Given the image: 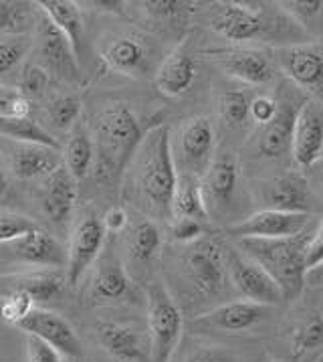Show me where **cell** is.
<instances>
[{
  "mask_svg": "<svg viewBox=\"0 0 323 362\" xmlns=\"http://www.w3.org/2000/svg\"><path fill=\"white\" fill-rule=\"evenodd\" d=\"M271 21L261 8L243 2H221L208 18V27L231 43L243 45L263 39Z\"/></svg>",
  "mask_w": 323,
  "mask_h": 362,
  "instance_id": "cell-8",
  "label": "cell"
},
{
  "mask_svg": "<svg viewBox=\"0 0 323 362\" xmlns=\"http://www.w3.org/2000/svg\"><path fill=\"white\" fill-rule=\"evenodd\" d=\"M8 290H20L29 296L35 304H51L59 300L67 286V277L59 269H37L18 276L4 277Z\"/></svg>",
  "mask_w": 323,
  "mask_h": 362,
  "instance_id": "cell-27",
  "label": "cell"
},
{
  "mask_svg": "<svg viewBox=\"0 0 323 362\" xmlns=\"http://www.w3.org/2000/svg\"><path fill=\"white\" fill-rule=\"evenodd\" d=\"M194 79H196V61L184 45H178L162 61L156 71V87L168 98H182L184 93H188L194 86Z\"/></svg>",
  "mask_w": 323,
  "mask_h": 362,
  "instance_id": "cell-25",
  "label": "cell"
},
{
  "mask_svg": "<svg viewBox=\"0 0 323 362\" xmlns=\"http://www.w3.org/2000/svg\"><path fill=\"white\" fill-rule=\"evenodd\" d=\"M16 328L25 334H32L55 348L63 358L77 361L81 356V340L67 320L44 308H32L30 314Z\"/></svg>",
  "mask_w": 323,
  "mask_h": 362,
  "instance_id": "cell-15",
  "label": "cell"
},
{
  "mask_svg": "<svg viewBox=\"0 0 323 362\" xmlns=\"http://www.w3.org/2000/svg\"><path fill=\"white\" fill-rule=\"evenodd\" d=\"M61 362H77V361H71V358H63Z\"/></svg>",
  "mask_w": 323,
  "mask_h": 362,
  "instance_id": "cell-52",
  "label": "cell"
},
{
  "mask_svg": "<svg viewBox=\"0 0 323 362\" xmlns=\"http://www.w3.org/2000/svg\"><path fill=\"white\" fill-rule=\"evenodd\" d=\"M311 229L313 227L291 239H238V247L243 249V253L257 261L275 279L285 302L295 300L307 284L305 243Z\"/></svg>",
  "mask_w": 323,
  "mask_h": 362,
  "instance_id": "cell-3",
  "label": "cell"
},
{
  "mask_svg": "<svg viewBox=\"0 0 323 362\" xmlns=\"http://www.w3.org/2000/svg\"><path fill=\"white\" fill-rule=\"evenodd\" d=\"M30 8L25 2L0 0V35L15 37L29 27Z\"/></svg>",
  "mask_w": 323,
  "mask_h": 362,
  "instance_id": "cell-37",
  "label": "cell"
},
{
  "mask_svg": "<svg viewBox=\"0 0 323 362\" xmlns=\"http://www.w3.org/2000/svg\"><path fill=\"white\" fill-rule=\"evenodd\" d=\"M275 59L297 89L323 102V45L295 43L279 47Z\"/></svg>",
  "mask_w": 323,
  "mask_h": 362,
  "instance_id": "cell-11",
  "label": "cell"
},
{
  "mask_svg": "<svg viewBox=\"0 0 323 362\" xmlns=\"http://www.w3.org/2000/svg\"><path fill=\"white\" fill-rule=\"evenodd\" d=\"M77 180L67 168L61 164L55 173H51L47 178H43L41 187V209L44 217L57 225L67 223L75 211L77 203Z\"/></svg>",
  "mask_w": 323,
  "mask_h": 362,
  "instance_id": "cell-22",
  "label": "cell"
},
{
  "mask_svg": "<svg viewBox=\"0 0 323 362\" xmlns=\"http://www.w3.org/2000/svg\"><path fill=\"white\" fill-rule=\"evenodd\" d=\"M105 235L107 231L103 218L95 209H87L85 213H81V217L75 223L69 249H67V265H65L67 286H77L85 277L91 265L102 253Z\"/></svg>",
  "mask_w": 323,
  "mask_h": 362,
  "instance_id": "cell-6",
  "label": "cell"
},
{
  "mask_svg": "<svg viewBox=\"0 0 323 362\" xmlns=\"http://www.w3.org/2000/svg\"><path fill=\"white\" fill-rule=\"evenodd\" d=\"M147 336L152 362H170L184 332V316L172 293L160 281L147 284Z\"/></svg>",
  "mask_w": 323,
  "mask_h": 362,
  "instance_id": "cell-4",
  "label": "cell"
},
{
  "mask_svg": "<svg viewBox=\"0 0 323 362\" xmlns=\"http://www.w3.org/2000/svg\"><path fill=\"white\" fill-rule=\"evenodd\" d=\"M184 362H236V356L221 346H200L192 350Z\"/></svg>",
  "mask_w": 323,
  "mask_h": 362,
  "instance_id": "cell-48",
  "label": "cell"
},
{
  "mask_svg": "<svg viewBox=\"0 0 323 362\" xmlns=\"http://www.w3.org/2000/svg\"><path fill=\"white\" fill-rule=\"evenodd\" d=\"M263 362H281V361H275V358H271V356H267Z\"/></svg>",
  "mask_w": 323,
  "mask_h": 362,
  "instance_id": "cell-51",
  "label": "cell"
},
{
  "mask_svg": "<svg viewBox=\"0 0 323 362\" xmlns=\"http://www.w3.org/2000/svg\"><path fill=\"white\" fill-rule=\"evenodd\" d=\"M30 100L18 87H0V117H30Z\"/></svg>",
  "mask_w": 323,
  "mask_h": 362,
  "instance_id": "cell-40",
  "label": "cell"
},
{
  "mask_svg": "<svg viewBox=\"0 0 323 362\" xmlns=\"http://www.w3.org/2000/svg\"><path fill=\"white\" fill-rule=\"evenodd\" d=\"M319 269H322V267H319Z\"/></svg>",
  "mask_w": 323,
  "mask_h": 362,
  "instance_id": "cell-53",
  "label": "cell"
},
{
  "mask_svg": "<svg viewBox=\"0 0 323 362\" xmlns=\"http://www.w3.org/2000/svg\"><path fill=\"white\" fill-rule=\"evenodd\" d=\"M224 261H226L228 279L233 288L243 296V300L269 305V308L285 302L275 279L257 261H252L236 249H224Z\"/></svg>",
  "mask_w": 323,
  "mask_h": 362,
  "instance_id": "cell-7",
  "label": "cell"
},
{
  "mask_svg": "<svg viewBox=\"0 0 323 362\" xmlns=\"http://www.w3.org/2000/svg\"><path fill=\"white\" fill-rule=\"evenodd\" d=\"M35 302L25 291L6 290L0 293V322L18 326L30 314Z\"/></svg>",
  "mask_w": 323,
  "mask_h": 362,
  "instance_id": "cell-36",
  "label": "cell"
},
{
  "mask_svg": "<svg viewBox=\"0 0 323 362\" xmlns=\"http://www.w3.org/2000/svg\"><path fill=\"white\" fill-rule=\"evenodd\" d=\"M291 154L299 168H311L323 158V116L309 100L301 103L295 117Z\"/></svg>",
  "mask_w": 323,
  "mask_h": 362,
  "instance_id": "cell-19",
  "label": "cell"
},
{
  "mask_svg": "<svg viewBox=\"0 0 323 362\" xmlns=\"http://www.w3.org/2000/svg\"><path fill=\"white\" fill-rule=\"evenodd\" d=\"M170 233H172V239L180 245H192L206 237L208 229H206V223H200L196 218L174 217Z\"/></svg>",
  "mask_w": 323,
  "mask_h": 362,
  "instance_id": "cell-44",
  "label": "cell"
},
{
  "mask_svg": "<svg viewBox=\"0 0 323 362\" xmlns=\"http://www.w3.org/2000/svg\"><path fill=\"white\" fill-rule=\"evenodd\" d=\"M289 346L295 358H309L323 352V312L307 310L289 328Z\"/></svg>",
  "mask_w": 323,
  "mask_h": 362,
  "instance_id": "cell-29",
  "label": "cell"
},
{
  "mask_svg": "<svg viewBox=\"0 0 323 362\" xmlns=\"http://www.w3.org/2000/svg\"><path fill=\"white\" fill-rule=\"evenodd\" d=\"M37 47L41 67L49 75H55L61 81H67L71 86L81 83V65L75 57L73 47L44 15L37 25Z\"/></svg>",
  "mask_w": 323,
  "mask_h": 362,
  "instance_id": "cell-13",
  "label": "cell"
},
{
  "mask_svg": "<svg viewBox=\"0 0 323 362\" xmlns=\"http://www.w3.org/2000/svg\"><path fill=\"white\" fill-rule=\"evenodd\" d=\"M30 39L25 35H15L0 39V75L13 71L29 53Z\"/></svg>",
  "mask_w": 323,
  "mask_h": 362,
  "instance_id": "cell-38",
  "label": "cell"
},
{
  "mask_svg": "<svg viewBox=\"0 0 323 362\" xmlns=\"http://www.w3.org/2000/svg\"><path fill=\"white\" fill-rule=\"evenodd\" d=\"M277 116V100L271 95H257L250 100V122L257 126H267Z\"/></svg>",
  "mask_w": 323,
  "mask_h": 362,
  "instance_id": "cell-47",
  "label": "cell"
},
{
  "mask_svg": "<svg viewBox=\"0 0 323 362\" xmlns=\"http://www.w3.org/2000/svg\"><path fill=\"white\" fill-rule=\"evenodd\" d=\"M6 245L16 259L27 265L41 269H61L67 265V249L43 227H37Z\"/></svg>",
  "mask_w": 323,
  "mask_h": 362,
  "instance_id": "cell-21",
  "label": "cell"
},
{
  "mask_svg": "<svg viewBox=\"0 0 323 362\" xmlns=\"http://www.w3.org/2000/svg\"><path fill=\"white\" fill-rule=\"evenodd\" d=\"M97 338L114 362H152L150 336L133 324L116 320L97 322Z\"/></svg>",
  "mask_w": 323,
  "mask_h": 362,
  "instance_id": "cell-14",
  "label": "cell"
},
{
  "mask_svg": "<svg viewBox=\"0 0 323 362\" xmlns=\"http://www.w3.org/2000/svg\"><path fill=\"white\" fill-rule=\"evenodd\" d=\"M285 15L289 16L297 25H305L307 27L309 21L317 18L323 13L322 0H287V2H279L277 4Z\"/></svg>",
  "mask_w": 323,
  "mask_h": 362,
  "instance_id": "cell-43",
  "label": "cell"
},
{
  "mask_svg": "<svg viewBox=\"0 0 323 362\" xmlns=\"http://www.w3.org/2000/svg\"><path fill=\"white\" fill-rule=\"evenodd\" d=\"M323 267V221L315 223L309 231L307 243H305V269L307 276L311 272Z\"/></svg>",
  "mask_w": 323,
  "mask_h": 362,
  "instance_id": "cell-45",
  "label": "cell"
},
{
  "mask_svg": "<svg viewBox=\"0 0 323 362\" xmlns=\"http://www.w3.org/2000/svg\"><path fill=\"white\" fill-rule=\"evenodd\" d=\"M99 59L109 71H116L126 77H146L150 71V51L146 41L138 35H114L103 43Z\"/></svg>",
  "mask_w": 323,
  "mask_h": 362,
  "instance_id": "cell-18",
  "label": "cell"
},
{
  "mask_svg": "<svg viewBox=\"0 0 323 362\" xmlns=\"http://www.w3.org/2000/svg\"><path fill=\"white\" fill-rule=\"evenodd\" d=\"M315 221L313 215H303V213H281V211H271L263 209L252 213L250 217L238 221L235 225L226 227V233L231 237L238 239H263V241H273V239H291L301 233H305L309 227H313Z\"/></svg>",
  "mask_w": 323,
  "mask_h": 362,
  "instance_id": "cell-10",
  "label": "cell"
},
{
  "mask_svg": "<svg viewBox=\"0 0 323 362\" xmlns=\"http://www.w3.org/2000/svg\"><path fill=\"white\" fill-rule=\"evenodd\" d=\"M39 225L32 218L16 213H0V243H13Z\"/></svg>",
  "mask_w": 323,
  "mask_h": 362,
  "instance_id": "cell-41",
  "label": "cell"
},
{
  "mask_svg": "<svg viewBox=\"0 0 323 362\" xmlns=\"http://www.w3.org/2000/svg\"><path fill=\"white\" fill-rule=\"evenodd\" d=\"M103 225H105V231L109 233H119L123 231V227L128 225V213L123 206H111L107 211V215L103 217Z\"/></svg>",
  "mask_w": 323,
  "mask_h": 362,
  "instance_id": "cell-49",
  "label": "cell"
},
{
  "mask_svg": "<svg viewBox=\"0 0 323 362\" xmlns=\"http://www.w3.org/2000/svg\"><path fill=\"white\" fill-rule=\"evenodd\" d=\"M51 86V75L44 71L41 65L37 63H30L23 69V75H20V86L18 89L32 100V98H41L44 91Z\"/></svg>",
  "mask_w": 323,
  "mask_h": 362,
  "instance_id": "cell-42",
  "label": "cell"
},
{
  "mask_svg": "<svg viewBox=\"0 0 323 362\" xmlns=\"http://www.w3.org/2000/svg\"><path fill=\"white\" fill-rule=\"evenodd\" d=\"M0 134L6 138H13L15 142L59 148V142L32 117H0Z\"/></svg>",
  "mask_w": 323,
  "mask_h": 362,
  "instance_id": "cell-32",
  "label": "cell"
},
{
  "mask_svg": "<svg viewBox=\"0 0 323 362\" xmlns=\"http://www.w3.org/2000/svg\"><path fill=\"white\" fill-rule=\"evenodd\" d=\"M132 298V281L123 265L114 257H107L93 277L91 300L95 304H118Z\"/></svg>",
  "mask_w": 323,
  "mask_h": 362,
  "instance_id": "cell-28",
  "label": "cell"
},
{
  "mask_svg": "<svg viewBox=\"0 0 323 362\" xmlns=\"http://www.w3.org/2000/svg\"><path fill=\"white\" fill-rule=\"evenodd\" d=\"M212 57L222 67V71L249 86H267L275 79V65L269 53L252 47H228L214 51Z\"/></svg>",
  "mask_w": 323,
  "mask_h": 362,
  "instance_id": "cell-16",
  "label": "cell"
},
{
  "mask_svg": "<svg viewBox=\"0 0 323 362\" xmlns=\"http://www.w3.org/2000/svg\"><path fill=\"white\" fill-rule=\"evenodd\" d=\"M11 189V180H8V174L4 173V170H0V199L8 192Z\"/></svg>",
  "mask_w": 323,
  "mask_h": 362,
  "instance_id": "cell-50",
  "label": "cell"
},
{
  "mask_svg": "<svg viewBox=\"0 0 323 362\" xmlns=\"http://www.w3.org/2000/svg\"><path fill=\"white\" fill-rule=\"evenodd\" d=\"M250 98L247 91L231 89L219 98V116L231 130H245L250 124Z\"/></svg>",
  "mask_w": 323,
  "mask_h": 362,
  "instance_id": "cell-34",
  "label": "cell"
},
{
  "mask_svg": "<svg viewBox=\"0 0 323 362\" xmlns=\"http://www.w3.org/2000/svg\"><path fill=\"white\" fill-rule=\"evenodd\" d=\"M25 350L27 362H61L63 356L51 344H47L39 336L25 334Z\"/></svg>",
  "mask_w": 323,
  "mask_h": 362,
  "instance_id": "cell-46",
  "label": "cell"
},
{
  "mask_svg": "<svg viewBox=\"0 0 323 362\" xmlns=\"http://www.w3.org/2000/svg\"><path fill=\"white\" fill-rule=\"evenodd\" d=\"M301 102H297L291 95H285L283 102H277V116L273 117L271 124H267L259 140V152L264 158H279L291 150V136L297 112L301 107Z\"/></svg>",
  "mask_w": 323,
  "mask_h": 362,
  "instance_id": "cell-24",
  "label": "cell"
},
{
  "mask_svg": "<svg viewBox=\"0 0 323 362\" xmlns=\"http://www.w3.org/2000/svg\"><path fill=\"white\" fill-rule=\"evenodd\" d=\"M172 213L174 217L196 218L200 223L210 221L205 197H202L200 178H194L190 174H178L176 189L172 197Z\"/></svg>",
  "mask_w": 323,
  "mask_h": 362,
  "instance_id": "cell-30",
  "label": "cell"
},
{
  "mask_svg": "<svg viewBox=\"0 0 323 362\" xmlns=\"http://www.w3.org/2000/svg\"><path fill=\"white\" fill-rule=\"evenodd\" d=\"M238 180H240V168H238V160L235 154L222 152L212 158L208 170L200 178L208 215L212 211L226 209L233 203L236 189H238Z\"/></svg>",
  "mask_w": 323,
  "mask_h": 362,
  "instance_id": "cell-20",
  "label": "cell"
},
{
  "mask_svg": "<svg viewBox=\"0 0 323 362\" xmlns=\"http://www.w3.org/2000/svg\"><path fill=\"white\" fill-rule=\"evenodd\" d=\"M142 6L150 18L158 23H168V25L188 15L192 8V4L178 2V0H147V2H142Z\"/></svg>",
  "mask_w": 323,
  "mask_h": 362,
  "instance_id": "cell-39",
  "label": "cell"
},
{
  "mask_svg": "<svg viewBox=\"0 0 323 362\" xmlns=\"http://www.w3.org/2000/svg\"><path fill=\"white\" fill-rule=\"evenodd\" d=\"M83 103L75 93H63L53 98L47 105V116L59 132H71L79 124Z\"/></svg>",
  "mask_w": 323,
  "mask_h": 362,
  "instance_id": "cell-35",
  "label": "cell"
},
{
  "mask_svg": "<svg viewBox=\"0 0 323 362\" xmlns=\"http://www.w3.org/2000/svg\"><path fill=\"white\" fill-rule=\"evenodd\" d=\"M37 6L65 35V39L73 47L75 57L81 65L85 59L87 43H85V23H83L79 4H75L71 0H43Z\"/></svg>",
  "mask_w": 323,
  "mask_h": 362,
  "instance_id": "cell-26",
  "label": "cell"
},
{
  "mask_svg": "<svg viewBox=\"0 0 323 362\" xmlns=\"http://www.w3.org/2000/svg\"><path fill=\"white\" fill-rule=\"evenodd\" d=\"M217 134L210 117L196 116L186 119L178 132V162L182 166L180 174H190L202 178L214 158Z\"/></svg>",
  "mask_w": 323,
  "mask_h": 362,
  "instance_id": "cell-12",
  "label": "cell"
},
{
  "mask_svg": "<svg viewBox=\"0 0 323 362\" xmlns=\"http://www.w3.org/2000/svg\"><path fill=\"white\" fill-rule=\"evenodd\" d=\"M140 117L123 102L107 103L97 112L93 122L91 140L95 148L97 178L103 182H116L126 173L135 150L144 140Z\"/></svg>",
  "mask_w": 323,
  "mask_h": 362,
  "instance_id": "cell-1",
  "label": "cell"
},
{
  "mask_svg": "<svg viewBox=\"0 0 323 362\" xmlns=\"http://www.w3.org/2000/svg\"><path fill=\"white\" fill-rule=\"evenodd\" d=\"M261 199L264 209L281 213H303L311 215L313 197L309 190L307 178L301 173H283L273 176L261 185Z\"/></svg>",
  "mask_w": 323,
  "mask_h": 362,
  "instance_id": "cell-17",
  "label": "cell"
},
{
  "mask_svg": "<svg viewBox=\"0 0 323 362\" xmlns=\"http://www.w3.org/2000/svg\"><path fill=\"white\" fill-rule=\"evenodd\" d=\"M184 272L190 279L192 288L205 298H214L226 286V261H224V247L214 241L202 237L200 241L186 245L184 253Z\"/></svg>",
  "mask_w": 323,
  "mask_h": 362,
  "instance_id": "cell-5",
  "label": "cell"
},
{
  "mask_svg": "<svg viewBox=\"0 0 323 362\" xmlns=\"http://www.w3.org/2000/svg\"><path fill=\"white\" fill-rule=\"evenodd\" d=\"M162 245V233L158 229V225L150 218H144L140 221L135 227L132 229V235H130V241H128V247H130V257H132L135 263H150L158 255Z\"/></svg>",
  "mask_w": 323,
  "mask_h": 362,
  "instance_id": "cell-33",
  "label": "cell"
},
{
  "mask_svg": "<svg viewBox=\"0 0 323 362\" xmlns=\"http://www.w3.org/2000/svg\"><path fill=\"white\" fill-rule=\"evenodd\" d=\"M269 305L255 304L249 300H233L196 316L190 322V328L196 334H245L261 326L269 318Z\"/></svg>",
  "mask_w": 323,
  "mask_h": 362,
  "instance_id": "cell-9",
  "label": "cell"
},
{
  "mask_svg": "<svg viewBox=\"0 0 323 362\" xmlns=\"http://www.w3.org/2000/svg\"><path fill=\"white\" fill-rule=\"evenodd\" d=\"M93 164H95V148L91 134L83 126H75L63 150V166L79 182L89 176Z\"/></svg>",
  "mask_w": 323,
  "mask_h": 362,
  "instance_id": "cell-31",
  "label": "cell"
},
{
  "mask_svg": "<svg viewBox=\"0 0 323 362\" xmlns=\"http://www.w3.org/2000/svg\"><path fill=\"white\" fill-rule=\"evenodd\" d=\"M11 170L20 180L47 178L63 164V154L59 148L44 144H27L15 142L8 154Z\"/></svg>",
  "mask_w": 323,
  "mask_h": 362,
  "instance_id": "cell-23",
  "label": "cell"
},
{
  "mask_svg": "<svg viewBox=\"0 0 323 362\" xmlns=\"http://www.w3.org/2000/svg\"><path fill=\"white\" fill-rule=\"evenodd\" d=\"M132 160L135 162L133 180L138 192L156 215L168 217L172 213V197L178 180L170 128L162 124L146 132Z\"/></svg>",
  "mask_w": 323,
  "mask_h": 362,
  "instance_id": "cell-2",
  "label": "cell"
}]
</instances>
